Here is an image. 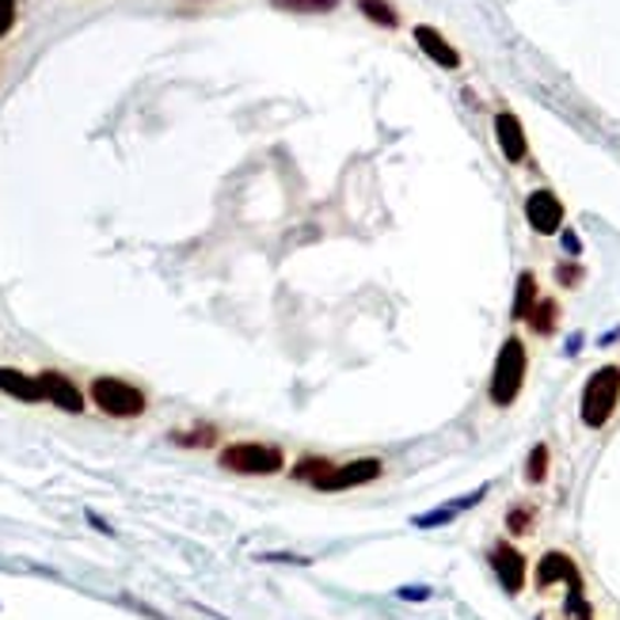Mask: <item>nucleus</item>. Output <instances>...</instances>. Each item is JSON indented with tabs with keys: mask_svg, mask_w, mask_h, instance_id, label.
Wrapping results in <instances>:
<instances>
[{
	"mask_svg": "<svg viewBox=\"0 0 620 620\" xmlns=\"http://www.w3.org/2000/svg\"><path fill=\"white\" fill-rule=\"evenodd\" d=\"M525 377H530V350H525V339L522 335H507L496 355V366H491V381H488L491 407H499V412L514 407L525 389Z\"/></svg>",
	"mask_w": 620,
	"mask_h": 620,
	"instance_id": "obj_1",
	"label": "nucleus"
},
{
	"mask_svg": "<svg viewBox=\"0 0 620 620\" xmlns=\"http://www.w3.org/2000/svg\"><path fill=\"white\" fill-rule=\"evenodd\" d=\"M620 407V366H598L583 384L579 396V418L586 431H601Z\"/></svg>",
	"mask_w": 620,
	"mask_h": 620,
	"instance_id": "obj_2",
	"label": "nucleus"
},
{
	"mask_svg": "<svg viewBox=\"0 0 620 620\" xmlns=\"http://www.w3.org/2000/svg\"><path fill=\"white\" fill-rule=\"evenodd\" d=\"M217 465L225 472L237 476H279L286 468V449L279 442H229V446L217 454Z\"/></svg>",
	"mask_w": 620,
	"mask_h": 620,
	"instance_id": "obj_3",
	"label": "nucleus"
},
{
	"mask_svg": "<svg viewBox=\"0 0 620 620\" xmlns=\"http://www.w3.org/2000/svg\"><path fill=\"white\" fill-rule=\"evenodd\" d=\"M88 396L99 412L111 418H138V415H145V407H149V396L141 384L126 381V377H111V373L96 377V381L88 384Z\"/></svg>",
	"mask_w": 620,
	"mask_h": 620,
	"instance_id": "obj_4",
	"label": "nucleus"
},
{
	"mask_svg": "<svg viewBox=\"0 0 620 620\" xmlns=\"http://www.w3.org/2000/svg\"><path fill=\"white\" fill-rule=\"evenodd\" d=\"M488 567L502 590H507V598H518V594L525 590V583H530V559H525V552L507 537L488 548Z\"/></svg>",
	"mask_w": 620,
	"mask_h": 620,
	"instance_id": "obj_5",
	"label": "nucleus"
},
{
	"mask_svg": "<svg viewBox=\"0 0 620 620\" xmlns=\"http://www.w3.org/2000/svg\"><path fill=\"white\" fill-rule=\"evenodd\" d=\"M381 476H384L381 457H355V460H347V465H335L313 491L339 496V491H355V488H366V483H377Z\"/></svg>",
	"mask_w": 620,
	"mask_h": 620,
	"instance_id": "obj_6",
	"label": "nucleus"
},
{
	"mask_svg": "<svg viewBox=\"0 0 620 620\" xmlns=\"http://www.w3.org/2000/svg\"><path fill=\"white\" fill-rule=\"evenodd\" d=\"M564 217H567V209L559 203L556 191L541 187L525 198V221H530V229L537 232V237H556V232H564Z\"/></svg>",
	"mask_w": 620,
	"mask_h": 620,
	"instance_id": "obj_7",
	"label": "nucleus"
},
{
	"mask_svg": "<svg viewBox=\"0 0 620 620\" xmlns=\"http://www.w3.org/2000/svg\"><path fill=\"white\" fill-rule=\"evenodd\" d=\"M533 583H537L541 594H548L552 586H567V590H586L579 564H575V559L567 556V552H559V548L544 552V556L537 559V575H533Z\"/></svg>",
	"mask_w": 620,
	"mask_h": 620,
	"instance_id": "obj_8",
	"label": "nucleus"
},
{
	"mask_svg": "<svg viewBox=\"0 0 620 620\" xmlns=\"http://www.w3.org/2000/svg\"><path fill=\"white\" fill-rule=\"evenodd\" d=\"M39 381H42V392H46V400L57 407V412H65V415H84V404H88V400H84L80 384L73 381L69 373H62V370H42Z\"/></svg>",
	"mask_w": 620,
	"mask_h": 620,
	"instance_id": "obj_9",
	"label": "nucleus"
},
{
	"mask_svg": "<svg viewBox=\"0 0 620 620\" xmlns=\"http://www.w3.org/2000/svg\"><path fill=\"white\" fill-rule=\"evenodd\" d=\"M496 141H499V153L507 156V164H522L530 156V138H525V126L518 122L514 111L496 115Z\"/></svg>",
	"mask_w": 620,
	"mask_h": 620,
	"instance_id": "obj_10",
	"label": "nucleus"
},
{
	"mask_svg": "<svg viewBox=\"0 0 620 620\" xmlns=\"http://www.w3.org/2000/svg\"><path fill=\"white\" fill-rule=\"evenodd\" d=\"M415 46L423 50V54L431 57L434 65H442V69H460L457 46L446 35H442L438 28H431V23H418V28H415Z\"/></svg>",
	"mask_w": 620,
	"mask_h": 620,
	"instance_id": "obj_11",
	"label": "nucleus"
},
{
	"mask_svg": "<svg viewBox=\"0 0 620 620\" xmlns=\"http://www.w3.org/2000/svg\"><path fill=\"white\" fill-rule=\"evenodd\" d=\"M483 499H488V483H483V488H476V491H468V496H460V499L442 502L438 510H426V514H418V518H415V525H418V530H438V525H449L457 514L472 510L476 502H483Z\"/></svg>",
	"mask_w": 620,
	"mask_h": 620,
	"instance_id": "obj_12",
	"label": "nucleus"
},
{
	"mask_svg": "<svg viewBox=\"0 0 620 620\" xmlns=\"http://www.w3.org/2000/svg\"><path fill=\"white\" fill-rule=\"evenodd\" d=\"M0 392L12 396V400H20V404H42V400H46L39 373L31 377L23 370H12V366H0Z\"/></svg>",
	"mask_w": 620,
	"mask_h": 620,
	"instance_id": "obj_13",
	"label": "nucleus"
},
{
	"mask_svg": "<svg viewBox=\"0 0 620 620\" xmlns=\"http://www.w3.org/2000/svg\"><path fill=\"white\" fill-rule=\"evenodd\" d=\"M541 301V282H537V274L533 271H522L518 274V282H514V305H510V320L514 324H525L530 320V313H533V305Z\"/></svg>",
	"mask_w": 620,
	"mask_h": 620,
	"instance_id": "obj_14",
	"label": "nucleus"
},
{
	"mask_svg": "<svg viewBox=\"0 0 620 620\" xmlns=\"http://www.w3.org/2000/svg\"><path fill=\"white\" fill-rule=\"evenodd\" d=\"M335 468V460L331 457H324V454H305V457H297L293 460V468H290V476L297 483H308V488H316V483L324 480Z\"/></svg>",
	"mask_w": 620,
	"mask_h": 620,
	"instance_id": "obj_15",
	"label": "nucleus"
},
{
	"mask_svg": "<svg viewBox=\"0 0 620 620\" xmlns=\"http://www.w3.org/2000/svg\"><path fill=\"white\" fill-rule=\"evenodd\" d=\"M530 331L533 335H541V339H548V335H556L559 331V301L556 297H541L537 305H533V313H530Z\"/></svg>",
	"mask_w": 620,
	"mask_h": 620,
	"instance_id": "obj_16",
	"label": "nucleus"
},
{
	"mask_svg": "<svg viewBox=\"0 0 620 620\" xmlns=\"http://www.w3.org/2000/svg\"><path fill=\"white\" fill-rule=\"evenodd\" d=\"M172 442L180 449H209V446H217V426L191 423V426H183V431H172Z\"/></svg>",
	"mask_w": 620,
	"mask_h": 620,
	"instance_id": "obj_17",
	"label": "nucleus"
},
{
	"mask_svg": "<svg viewBox=\"0 0 620 620\" xmlns=\"http://www.w3.org/2000/svg\"><path fill=\"white\" fill-rule=\"evenodd\" d=\"M537 518H541V510L533 507V502H514V507L507 510V533L510 537H530L533 530H537Z\"/></svg>",
	"mask_w": 620,
	"mask_h": 620,
	"instance_id": "obj_18",
	"label": "nucleus"
},
{
	"mask_svg": "<svg viewBox=\"0 0 620 620\" xmlns=\"http://www.w3.org/2000/svg\"><path fill=\"white\" fill-rule=\"evenodd\" d=\"M358 12H362L373 28H384V31L400 28V12H396V4H392V0H358Z\"/></svg>",
	"mask_w": 620,
	"mask_h": 620,
	"instance_id": "obj_19",
	"label": "nucleus"
},
{
	"mask_svg": "<svg viewBox=\"0 0 620 620\" xmlns=\"http://www.w3.org/2000/svg\"><path fill=\"white\" fill-rule=\"evenodd\" d=\"M548 468H552V449L544 446V442H537V446L530 449V457H525V483H544L548 480Z\"/></svg>",
	"mask_w": 620,
	"mask_h": 620,
	"instance_id": "obj_20",
	"label": "nucleus"
},
{
	"mask_svg": "<svg viewBox=\"0 0 620 620\" xmlns=\"http://www.w3.org/2000/svg\"><path fill=\"white\" fill-rule=\"evenodd\" d=\"M271 8L290 15H328L339 8V0H271Z\"/></svg>",
	"mask_w": 620,
	"mask_h": 620,
	"instance_id": "obj_21",
	"label": "nucleus"
},
{
	"mask_svg": "<svg viewBox=\"0 0 620 620\" xmlns=\"http://www.w3.org/2000/svg\"><path fill=\"white\" fill-rule=\"evenodd\" d=\"M556 282H559L564 290H575V286L583 282V267H579V263H559V267H556Z\"/></svg>",
	"mask_w": 620,
	"mask_h": 620,
	"instance_id": "obj_22",
	"label": "nucleus"
},
{
	"mask_svg": "<svg viewBox=\"0 0 620 620\" xmlns=\"http://www.w3.org/2000/svg\"><path fill=\"white\" fill-rule=\"evenodd\" d=\"M15 20H20V4L15 0H0V39L15 28Z\"/></svg>",
	"mask_w": 620,
	"mask_h": 620,
	"instance_id": "obj_23",
	"label": "nucleus"
},
{
	"mask_svg": "<svg viewBox=\"0 0 620 620\" xmlns=\"http://www.w3.org/2000/svg\"><path fill=\"white\" fill-rule=\"evenodd\" d=\"M396 598L400 601H426L431 598V586H400Z\"/></svg>",
	"mask_w": 620,
	"mask_h": 620,
	"instance_id": "obj_24",
	"label": "nucleus"
},
{
	"mask_svg": "<svg viewBox=\"0 0 620 620\" xmlns=\"http://www.w3.org/2000/svg\"><path fill=\"white\" fill-rule=\"evenodd\" d=\"M564 248H567V251H572V255H579V251H583V244H579V237H575V232H572V229H567V232H564Z\"/></svg>",
	"mask_w": 620,
	"mask_h": 620,
	"instance_id": "obj_25",
	"label": "nucleus"
}]
</instances>
